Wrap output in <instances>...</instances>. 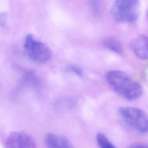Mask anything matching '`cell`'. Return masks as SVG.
<instances>
[{"instance_id": "1", "label": "cell", "mask_w": 148, "mask_h": 148, "mask_svg": "<svg viewBox=\"0 0 148 148\" xmlns=\"http://www.w3.org/2000/svg\"><path fill=\"white\" fill-rule=\"evenodd\" d=\"M106 80L115 92L128 101L137 100L142 94L140 84L123 71L114 70L108 72Z\"/></svg>"}, {"instance_id": "2", "label": "cell", "mask_w": 148, "mask_h": 148, "mask_svg": "<svg viewBox=\"0 0 148 148\" xmlns=\"http://www.w3.org/2000/svg\"><path fill=\"white\" fill-rule=\"evenodd\" d=\"M119 113L124 122L131 128L140 134H146L148 119L146 112L138 108L125 106L119 109Z\"/></svg>"}, {"instance_id": "3", "label": "cell", "mask_w": 148, "mask_h": 148, "mask_svg": "<svg viewBox=\"0 0 148 148\" xmlns=\"http://www.w3.org/2000/svg\"><path fill=\"white\" fill-rule=\"evenodd\" d=\"M138 0H115L111 9L113 19L119 23H132L139 16Z\"/></svg>"}, {"instance_id": "4", "label": "cell", "mask_w": 148, "mask_h": 148, "mask_svg": "<svg viewBox=\"0 0 148 148\" xmlns=\"http://www.w3.org/2000/svg\"><path fill=\"white\" fill-rule=\"evenodd\" d=\"M24 47L28 57L35 62L45 63L51 57L50 49L32 34H28L26 36Z\"/></svg>"}, {"instance_id": "5", "label": "cell", "mask_w": 148, "mask_h": 148, "mask_svg": "<svg viewBox=\"0 0 148 148\" xmlns=\"http://www.w3.org/2000/svg\"><path fill=\"white\" fill-rule=\"evenodd\" d=\"M5 148H37L34 139L28 134L16 131L11 133L7 139Z\"/></svg>"}, {"instance_id": "6", "label": "cell", "mask_w": 148, "mask_h": 148, "mask_svg": "<svg viewBox=\"0 0 148 148\" xmlns=\"http://www.w3.org/2000/svg\"><path fill=\"white\" fill-rule=\"evenodd\" d=\"M45 143L47 148H74L66 137L56 133L47 134L45 138Z\"/></svg>"}, {"instance_id": "7", "label": "cell", "mask_w": 148, "mask_h": 148, "mask_svg": "<svg viewBox=\"0 0 148 148\" xmlns=\"http://www.w3.org/2000/svg\"><path fill=\"white\" fill-rule=\"evenodd\" d=\"M131 48L138 58L141 60L147 58V38L146 36L141 35L134 39L131 43Z\"/></svg>"}, {"instance_id": "8", "label": "cell", "mask_w": 148, "mask_h": 148, "mask_svg": "<svg viewBox=\"0 0 148 148\" xmlns=\"http://www.w3.org/2000/svg\"><path fill=\"white\" fill-rule=\"evenodd\" d=\"M103 45L106 49L117 54H121L123 51V46L120 41L115 37L110 36L103 40Z\"/></svg>"}, {"instance_id": "9", "label": "cell", "mask_w": 148, "mask_h": 148, "mask_svg": "<svg viewBox=\"0 0 148 148\" xmlns=\"http://www.w3.org/2000/svg\"><path fill=\"white\" fill-rule=\"evenodd\" d=\"M96 142L99 148H117L103 133L96 135Z\"/></svg>"}, {"instance_id": "10", "label": "cell", "mask_w": 148, "mask_h": 148, "mask_svg": "<svg viewBox=\"0 0 148 148\" xmlns=\"http://www.w3.org/2000/svg\"><path fill=\"white\" fill-rule=\"evenodd\" d=\"M69 70L73 72V73L76 74L78 76H82L83 75V71L81 68L78 66L72 65L68 67Z\"/></svg>"}, {"instance_id": "11", "label": "cell", "mask_w": 148, "mask_h": 148, "mask_svg": "<svg viewBox=\"0 0 148 148\" xmlns=\"http://www.w3.org/2000/svg\"><path fill=\"white\" fill-rule=\"evenodd\" d=\"M128 148H147V146L142 143H133L130 145Z\"/></svg>"}, {"instance_id": "12", "label": "cell", "mask_w": 148, "mask_h": 148, "mask_svg": "<svg viewBox=\"0 0 148 148\" xmlns=\"http://www.w3.org/2000/svg\"><path fill=\"white\" fill-rule=\"evenodd\" d=\"M3 17H0V25L3 24Z\"/></svg>"}]
</instances>
